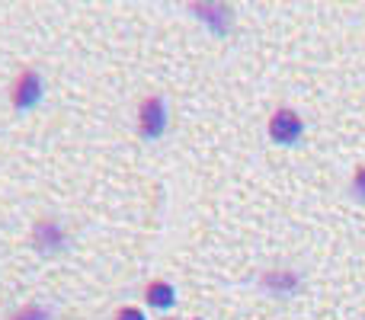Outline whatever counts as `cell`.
I'll list each match as a JSON object with an SVG mask.
<instances>
[{
	"label": "cell",
	"mask_w": 365,
	"mask_h": 320,
	"mask_svg": "<svg viewBox=\"0 0 365 320\" xmlns=\"http://www.w3.org/2000/svg\"><path fill=\"white\" fill-rule=\"evenodd\" d=\"M164 125H167L164 100H160V96H151V100L141 103V119H138L141 135H145V138H160V135H164Z\"/></svg>",
	"instance_id": "1"
},
{
	"label": "cell",
	"mask_w": 365,
	"mask_h": 320,
	"mask_svg": "<svg viewBox=\"0 0 365 320\" xmlns=\"http://www.w3.org/2000/svg\"><path fill=\"white\" fill-rule=\"evenodd\" d=\"M269 135H272V141H279V145H292V141L302 135V119H298L292 109H279V113L269 119Z\"/></svg>",
	"instance_id": "2"
},
{
	"label": "cell",
	"mask_w": 365,
	"mask_h": 320,
	"mask_svg": "<svg viewBox=\"0 0 365 320\" xmlns=\"http://www.w3.org/2000/svg\"><path fill=\"white\" fill-rule=\"evenodd\" d=\"M38 96H42V81H38L36 71H23L16 81V87H13V106L16 109H29L38 103Z\"/></svg>",
	"instance_id": "3"
},
{
	"label": "cell",
	"mask_w": 365,
	"mask_h": 320,
	"mask_svg": "<svg viewBox=\"0 0 365 320\" xmlns=\"http://www.w3.org/2000/svg\"><path fill=\"white\" fill-rule=\"evenodd\" d=\"M148 301H151L154 308H160V311L170 308L173 304V289L167 282H151L148 285Z\"/></svg>",
	"instance_id": "4"
},
{
	"label": "cell",
	"mask_w": 365,
	"mask_h": 320,
	"mask_svg": "<svg viewBox=\"0 0 365 320\" xmlns=\"http://www.w3.org/2000/svg\"><path fill=\"white\" fill-rule=\"evenodd\" d=\"M36 240H38V247H58L61 244V231H58L55 221H38L36 224Z\"/></svg>",
	"instance_id": "5"
},
{
	"label": "cell",
	"mask_w": 365,
	"mask_h": 320,
	"mask_svg": "<svg viewBox=\"0 0 365 320\" xmlns=\"http://www.w3.org/2000/svg\"><path fill=\"white\" fill-rule=\"evenodd\" d=\"M263 285L272 291H292L298 285V279L292 272H269V276H263Z\"/></svg>",
	"instance_id": "6"
},
{
	"label": "cell",
	"mask_w": 365,
	"mask_h": 320,
	"mask_svg": "<svg viewBox=\"0 0 365 320\" xmlns=\"http://www.w3.org/2000/svg\"><path fill=\"white\" fill-rule=\"evenodd\" d=\"M48 314H45L42 308H26V311H19V314H13L10 320H45Z\"/></svg>",
	"instance_id": "7"
},
{
	"label": "cell",
	"mask_w": 365,
	"mask_h": 320,
	"mask_svg": "<svg viewBox=\"0 0 365 320\" xmlns=\"http://www.w3.org/2000/svg\"><path fill=\"white\" fill-rule=\"evenodd\" d=\"M353 192L359 195V199H365V167L356 170V180H353Z\"/></svg>",
	"instance_id": "8"
},
{
	"label": "cell",
	"mask_w": 365,
	"mask_h": 320,
	"mask_svg": "<svg viewBox=\"0 0 365 320\" xmlns=\"http://www.w3.org/2000/svg\"><path fill=\"white\" fill-rule=\"evenodd\" d=\"M115 320H145V314H141L138 308H122V311H119V317H115Z\"/></svg>",
	"instance_id": "9"
}]
</instances>
